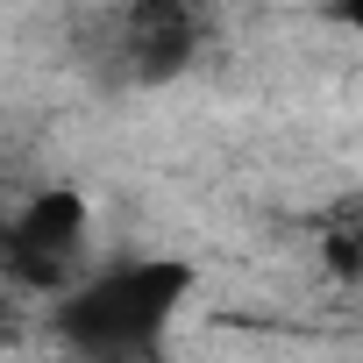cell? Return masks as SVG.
<instances>
[{
	"label": "cell",
	"instance_id": "1",
	"mask_svg": "<svg viewBox=\"0 0 363 363\" xmlns=\"http://www.w3.org/2000/svg\"><path fill=\"white\" fill-rule=\"evenodd\" d=\"M193 292V257H93V271L43 306V328L72 363H150Z\"/></svg>",
	"mask_w": 363,
	"mask_h": 363
},
{
	"label": "cell",
	"instance_id": "2",
	"mask_svg": "<svg viewBox=\"0 0 363 363\" xmlns=\"http://www.w3.org/2000/svg\"><path fill=\"white\" fill-rule=\"evenodd\" d=\"M93 271V200L79 186H36L0 214V278L43 306Z\"/></svg>",
	"mask_w": 363,
	"mask_h": 363
},
{
	"label": "cell",
	"instance_id": "3",
	"mask_svg": "<svg viewBox=\"0 0 363 363\" xmlns=\"http://www.w3.org/2000/svg\"><path fill=\"white\" fill-rule=\"evenodd\" d=\"M200 43H207V15L200 8H178V0H143V8L114 15V57L143 86H164L178 72H193Z\"/></svg>",
	"mask_w": 363,
	"mask_h": 363
},
{
	"label": "cell",
	"instance_id": "4",
	"mask_svg": "<svg viewBox=\"0 0 363 363\" xmlns=\"http://www.w3.org/2000/svg\"><path fill=\"white\" fill-rule=\"evenodd\" d=\"M313 257L335 285H363V193L328 200V214L313 228Z\"/></svg>",
	"mask_w": 363,
	"mask_h": 363
},
{
	"label": "cell",
	"instance_id": "5",
	"mask_svg": "<svg viewBox=\"0 0 363 363\" xmlns=\"http://www.w3.org/2000/svg\"><path fill=\"white\" fill-rule=\"evenodd\" d=\"M335 22H342V29H356V36H363V8H335Z\"/></svg>",
	"mask_w": 363,
	"mask_h": 363
}]
</instances>
